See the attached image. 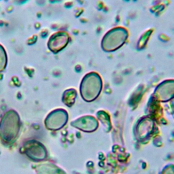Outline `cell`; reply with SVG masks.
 <instances>
[{
  "instance_id": "3",
  "label": "cell",
  "mask_w": 174,
  "mask_h": 174,
  "mask_svg": "<svg viewBox=\"0 0 174 174\" xmlns=\"http://www.w3.org/2000/svg\"><path fill=\"white\" fill-rule=\"evenodd\" d=\"M173 110H174V109H173Z\"/></svg>"
},
{
  "instance_id": "1",
  "label": "cell",
  "mask_w": 174,
  "mask_h": 174,
  "mask_svg": "<svg viewBox=\"0 0 174 174\" xmlns=\"http://www.w3.org/2000/svg\"><path fill=\"white\" fill-rule=\"evenodd\" d=\"M69 36L65 32H57L50 37L48 47L54 53H57L67 45Z\"/></svg>"
},
{
  "instance_id": "2",
  "label": "cell",
  "mask_w": 174,
  "mask_h": 174,
  "mask_svg": "<svg viewBox=\"0 0 174 174\" xmlns=\"http://www.w3.org/2000/svg\"><path fill=\"white\" fill-rule=\"evenodd\" d=\"M7 55L6 52L2 45H0V71H3L6 67Z\"/></svg>"
}]
</instances>
